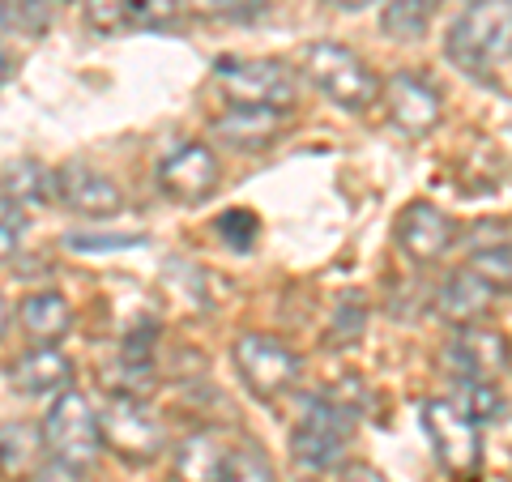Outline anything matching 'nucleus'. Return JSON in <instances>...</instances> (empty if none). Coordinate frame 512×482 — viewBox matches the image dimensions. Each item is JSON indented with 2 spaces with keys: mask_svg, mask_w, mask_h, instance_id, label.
Returning a JSON list of instances; mask_svg holds the SVG:
<instances>
[{
  "mask_svg": "<svg viewBox=\"0 0 512 482\" xmlns=\"http://www.w3.org/2000/svg\"><path fill=\"white\" fill-rule=\"evenodd\" d=\"M291 111H269V107H222L214 116V133L227 141L231 150H265L286 133Z\"/></svg>",
  "mask_w": 512,
  "mask_h": 482,
  "instance_id": "2eb2a0df",
  "label": "nucleus"
},
{
  "mask_svg": "<svg viewBox=\"0 0 512 482\" xmlns=\"http://www.w3.org/2000/svg\"><path fill=\"white\" fill-rule=\"evenodd\" d=\"M184 5L205 22H252L269 9V0H184Z\"/></svg>",
  "mask_w": 512,
  "mask_h": 482,
  "instance_id": "393cba45",
  "label": "nucleus"
},
{
  "mask_svg": "<svg viewBox=\"0 0 512 482\" xmlns=\"http://www.w3.org/2000/svg\"><path fill=\"white\" fill-rule=\"evenodd\" d=\"M214 82L231 107H269L291 111L299 99V73L282 60H244L227 56L214 64Z\"/></svg>",
  "mask_w": 512,
  "mask_h": 482,
  "instance_id": "7ed1b4c3",
  "label": "nucleus"
},
{
  "mask_svg": "<svg viewBox=\"0 0 512 482\" xmlns=\"http://www.w3.org/2000/svg\"><path fill=\"white\" fill-rule=\"evenodd\" d=\"M448 367H453L457 380H491L500 384L508 372V342L504 333L470 325L461 329L453 342H448Z\"/></svg>",
  "mask_w": 512,
  "mask_h": 482,
  "instance_id": "ddd939ff",
  "label": "nucleus"
},
{
  "mask_svg": "<svg viewBox=\"0 0 512 482\" xmlns=\"http://www.w3.org/2000/svg\"><path fill=\"white\" fill-rule=\"evenodd\" d=\"M73 248L82 252H99V248H137L146 244V235H120V239H107V235H69Z\"/></svg>",
  "mask_w": 512,
  "mask_h": 482,
  "instance_id": "c756f323",
  "label": "nucleus"
},
{
  "mask_svg": "<svg viewBox=\"0 0 512 482\" xmlns=\"http://www.w3.org/2000/svg\"><path fill=\"white\" fill-rule=\"evenodd\" d=\"M180 13V0H124V26H167Z\"/></svg>",
  "mask_w": 512,
  "mask_h": 482,
  "instance_id": "bb28decb",
  "label": "nucleus"
},
{
  "mask_svg": "<svg viewBox=\"0 0 512 482\" xmlns=\"http://www.w3.org/2000/svg\"><path fill=\"white\" fill-rule=\"evenodd\" d=\"M99 436H103V448H111L116 457L137 461V465L154 461L167 448V431H163L158 410L133 393L111 397L107 414H99Z\"/></svg>",
  "mask_w": 512,
  "mask_h": 482,
  "instance_id": "0eeeda50",
  "label": "nucleus"
},
{
  "mask_svg": "<svg viewBox=\"0 0 512 482\" xmlns=\"http://www.w3.org/2000/svg\"><path fill=\"white\" fill-rule=\"evenodd\" d=\"M504 291H495L487 278H478L474 269H453L448 278L440 282V295H436V308L444 320H453V325L470 329V325H483L491 316L495 299Z\"/></svg>",
  "mask_w": 512,
  "mask_h": 482,
  "instance_id": "4468645a",
  "label": "nucleus"
},
{
  "mask_svg": "<svg viewBox=\"0 0 512 482\" xmlns=\"http://www.w3.org/2000/svg\"><path fill=\"white\" fill-rule=\"evenodd\" d=\"M466 269L487 278L495 291H508L512 282V252H508V222L483 218L466 231Z\"/></svg>",
  "mask_w": 512,
  "mask_h": 482,
  "instance_id": "dca6fc26",
  "label": "nucleus"
},
{
  "mask_svg": "<svg viewBox=\"0 0 512 482\" xmlns=\"http://www.w3.org/2000/svg\"><path fill=\"white\" fill-rule=\"evenodd\" d=\"M227 457L231 444L222 440V431H197L175 448V482H218Z\"/></svg>",
  "mask_w": 512,
  "mask_h": 482,
  "instance_id": "a211bd4d",
  "label": "nucleus"
},
{
  "mask_svg": "<svg viewBox=\"0 0 512 482\" xmlns=\"http://www.w3.org/2000/svg\"><path fill=\"white\" fill-rule=\"evenodd\" d=\"M448 401H453V406L466 414L474 427L504 423V410H508L500 384H491V380H457V393L448 397Z\"/></svg>",
  "mask_w": 512,
  "mask_h": 482,
  "instance_id": "aec40b11",
  "label": "nucleus"
},
{
  "mask_svg": "<svg viewBox=\"0 0 512 482\" xmlns=\"http://www.w3.org/2000/svg\"><path fill=\"white\" fill-rule=\"evenodd\" d=\"M9 384L26 397H60L73 389V363L56 346H35L9 367Z\"/></svg>",
  "mask_w": 512,
  "mask_h": 482,
  "instance_id": "f3484780",
  "label": "nucleus"
},
{
  "mask_svg": "<svg viewBox=\"0 0 512 482\" xmlns=\"http://www.w3.org/2000/svg\"><path fill=\"white\" fill-rule=\"evenodd\" d=\"M18 320L39 346H56L60 337H69V329H73V308H69V299L56 291H35L18 303Z\"/></svg>",
  "mask_w": 512,
  "mask_h": 482,
  "instance_id": "6ab92c4d",
  "label": "nucleus"
},
{
  "mask_svg": "<svg viewBox=\"0 0 512 482\" xmlns=\"http://www.w3.org/2000/svg\"><path fill=\"white\" fill-rule=\"evenodd\" d=\"M466 5H470V0H466Z\"/></svg>",
  "mask_w": 512,
  "mask_h": 482,
  "instance_id": "c9c22d12",
  "label": "nucleus"
},
{
  "mask_svg": "<svg viewBox=\"0 0 512 482\" xmlns=\"http://www.w3.org/2000/svg\"><path fill=\"white\" fill-rule=\"evenodd\" d=\"M30 482H82V470L60 465V461H47V465H39V470H30Z\"/></svg>",
  "mask_w": 512,
  "mask_h": 482,
  "instance_id": "7c9ffc66",
  "label": "nucleus"
},
{
  "mask_svg": "<svg viewBox=\"0 0 512 482\" xmlns=\"http://www.w3.org/2000/svg\"><path fill=\"white\" fill-rule=\"evenodd\" d=\"M235 372L244 380V389L261 401H274L286 389H295L303 376V359L295 346H286L274 333H239L231 346Z\"/></svg>",
  "mask_w": 512,
  "mask_h": 482,
  "instance_id": "39448f33",
  "label": "nucleus"
},
{
  "mask_svg": "<svg viewBox=\"0 0 512 482\" xmlns=\"http://www.w3.org/2000/svg\"><path fill=\"white\" fill-rule=\"evenodd\" d=\"M338 482H389V478H384L376 465H367V461H350V465H342Z\"/></svg>",
  "mask_w": 512,
  "mask_h": 482,
  "instance_id": "2f4dec72",
  "label": "nucleus"
},
{
  "mask_svg": "<svg viewBox=\"0 0 512 482\" xmlns=\"http://www.w3.org/2000/svg\"><path fill=\"white\" fill-rule=\"evenodd\" d=\"M325 5H333V9H367V5H376V0H325Z\"/></svg>",
  "mask_w": 512,
  "mask_h": 482,
  "instance_id": "473e14b6",
  "label": "nucleus"
},
{
  "mask_svg": "<svg viewBox=\"0 0 512 482\" xmlns=\"http://www.w3.org/2000/svg\"><path fill=\"white\" fill-rule=\"evenodd\" d=\"M218 180H222V167H218V154L210 146H180L175 154L163 158L158 167V188L167 192L171 201L180 205H201L210 201L218 192Z\"/></svg>",
  "mask_w": 512,
  "mask_h": 482,
  "instance_id": "9b49d317",
  "label": "nucleus"
},
{
  "mask_svg": "<svg viewBox=\"0 0 512 482\" xmlns=\"http://www.w3.org/2000/svg\"><path fill=\"white\" fill-rule=\"evenodd\" d=\"M35 448H43L39 444V436L30 427H22V423H13V427H5L0 431V474L5 478H30V461H35Z\"/></svg>",
  "mask_w": 512,
  "mask_h": 482,
  "instance_id": "4be33fe9",
  "label": "nucleus"
},
{
  "mask_svg": "<svg viewBox=\"0 0 512 482\" xmlns=\"http://www.w3.org/2000/svg\"><path fill=\"white\" fill-rule=\"evenodd\" d=\"M431 13H436V0H384L380 26L389 39L414 43V39H423V30L431 26Z\"/></svg>",
  "mask_w": 512,
  "mask_h": 482,
  "instance_id": "412c9836",
  "label": "nucleus"
},
{
  "mask_svg": "<svg viewBox=\"0 0 512 482\" xmlns=\"http://www.w3.org/2000/svg\"><path fill=\"white\" fill-rule=\"evenodd\" d=\"M380 99L389 107V120L410 137L436 133L444 120V99L440 90L419 73H393V82H380Z\"/></svg>",
  "mask_w": 512,
  "mask_h": 482,
  "instance_id": "1a4fd4ad",
  "label": "nucleus"
},
{
  "mask_svg": "<svg viewBox=\"0 0 512 482\" xmlns=\"http://www.w3.org/2000/svg\"><path fill=\"white\" fill-rule=\"evenodd\" d=\"M218 482H278V478H274V465H269V457L261 453V448L239 444V448H231L227 470H222Z\"/></svg>",
  "mask_w": 512,
  "mask_h": 482,
  "instance_id": "b1692460",
  "label": "nucleus"
},
{
  "mask_svg": "<svg viewBox=\"0 0 512 482\" xmlns=\"http://www.w3.org/2000/svg\"><path fill=\"white\" fill-rule=\"evenodd\" d=\"M222 244H231L235 252H248L256 244V235H261V218H256L252 210H222V218L214 222Z\"/></svg>",
  "mask_w": 512,
  "mask_h": 482,
  "instance_id": "a878e982",
  "label": "nucleus"
},
{
  "mask_svg": "<svg viewBox=\"0 0 512 482\" xmlns=\"http://www.w3.org/2000/svg\"><path fill=\"white\" fill-rule=\"evenodd\" d=\"M82 18L94 35H116L124 26V0H82Z\"/></svg>",
  "mask_w": 512,
  "mask_h": 482,
  "instance_id": "c85d7f7f",
  "label": "nucleus"
},
{
  "mask_svg": "<svg viewBox=\"0 0 512 482\" xmlns=\"http://www.w3.org/2000/svg\"><path fill=\"white\" fill-rule=\"evenodd\" d=\"M303 82L316 86L329 103H338L350 116H363L380 103V77L372 73V64L359 60L350 47L342 43H308L299 52V69H295Z\"/></svg>",
  "mask_w": 512,
  "mask_h": 482,
  "instance_id": "f03ea898",
  "label": "nucleus"
},
{
  "mask_svg": "<svg viewBox=\"0 0 512 482\" xmlns=\"http://www.w3.org/2000/svg\"><path fill=\"white\" fill-rule=\"evenodd\" d=\"M508 52H512L508 0H470L461 9V18L448 26L444 56L483 86H495V77L508 73Z\"/></svg>",
  "mask_w": 512,
  "mask_h": 482,
  "instance_id": "f257e3e1",
  "label": "nucleus"
},
{
  "mask_svg": "<svg viewBox=\"0 0 512 482\" xmlns=\"http://www.w3.org/2000/svg\"><path fill=\"white\" fill-rule=\"evenodd\" d=\"M397 248L414 265H436L440 256L457 248V222L448 218L440 205L410 201L402 218H397Z\"/></svg>",
  "mask_w": 512,
  "mask_h": 482,
  "instance_id": "9d476101",
  "label": "nucleus"
},
{
  "mask_svg": "<svg viewBox=\"0 0 512 482\" xmlns=\"http://www.w3.org/2000/svg\"><path fill=\"white\" fill-rule=\"evenodd\" d=\"M5 329H9V303L0 299V337H5Z\"/></svg>",
  "mask_w": 512,
  "mask_h": 482,
  "instance_id": "72a5a7b5",
  "label": "nucleus"
},
{
  "mask_svg": "<svg viewBox=\"0 0 512 482\" xmlns=\"http://www.w3.org/2000/svg\"><path fill=\"white\" fill-rule=\"evenodd\" d=\"M56 192V171H47L39 163H22L9 171V201L30 205V201H52Z\"/></svg>",
  "mask_w": 512,
  "mask_h": 482,
  "instance_id": "5701e85b",
  "label": "nucleus"
},
{
  "mask_svg": "<svg viewBox=\"0 0 512 482\" xmlns=\"http://www.w3.org/2000/svg\"><path fill=\"white\" fill-rule=\"evenodd\" d=\"M423 431L431 448H436V457L448 474L466 478L478 470V457H483V440H478V427L461 414L448 397H436L423 406Z\"/></svg>",
  "mask_w": 512,
  "mask_h": 482,
  "instance_id": "6e6552de",
  "label": "nucleus"
},
{
  "mask_svg": "<svg viewBox=\"0 0 512 482\" xmlns=\"http://www.w3.org/2000/svg\"><path fill=\"white\" fill-rule=\"evenodd\" d=\"M39 444L47 448V457L60 465H73V470H86V465L99 461L103 453V436H99V414L82 393H60L52 401V410L43 414L39 427Z\"/></svg>",
  "mask_w": 512,
  "mask_h": 482,
  "instance_id": "20e7f679",
  "label": "nucleus"
},
{
  "mask_svg": "<svg viewBox=\"0 0 512 482\" xmlns=\"http://www.w3.org/2000/svg\"><path fill=\"white\" fill-rule=\"evenodd\" d=\"M22 235H26L22 205L9 201V197H0V261H9V256L22 248Z\"/></svg>",
  "mask_w": 512,
  "mask_h": 482,
  "instance_id": "cd10ccee",
  "label": "nucleus"
},
{
  "mask_svg": "<svg viewBox=\"0 0 512 482\" xmlns=\"http://www.w3.org/2000/svg\"><path fill=\"white\" fill-rule=\"evenodd\" d=\"M52 197L64 210L82 214V218H116L124 214V192L116 180H107L103 171H90L82 163L56 171V192Z\"/></svg>",
  "mask_w": 512,
  "mask_h": 482,
  "instance_id": "f8f14e48",
  "label": "nucleus"
},
{
  "mask_svg": "<svg viewBox=\"0 0 512 482\" xmlns=\"http://www.w3.org/2000/svg\"><path fill=\"white\" fill-rule=\"evenodd\" d=\"M350 431H355V414L342 401L312 397L291 427V457L303 470H333L346 457Z\"/></svg>",
  "mask_w": 512,
  "mask_h": 482,
  "instance_id": "423d86ee",
  "label": "nucleus"
},
{
  "mask_svg": "<svg viewBox=\"0 0 512 482\" xmlns=\"http://www.w3.org/2000/svg\"><path fill=\"white\" fill-rule=\"evenodd\" d=\"M5 77H9V60L0 56V86H5Z\"/></svg>",
  "mask_w": 512,
  "mask_h": 482,
  "instance_id": "f704fd0d",
  "label": "nucleus"
}]
</instances>
